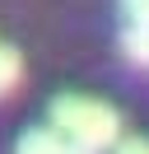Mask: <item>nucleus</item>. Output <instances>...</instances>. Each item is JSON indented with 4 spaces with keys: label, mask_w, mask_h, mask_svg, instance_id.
Returning a JSON list of instances; mask_svg holds the SVG:
<instances>
[{
    "label": "nucleus",
    "mask_w": 149,
    "mask_h": 154,
    "mask_svg": "<svg viewBox=\"0 0 149 154\" xmlns=\"http://www.w3.org/2000/svg\"><path fill=\"white\" fill-rule=\"evenodd\" d=\"M121 23H149V0H121Z\"/></svg>",
    "instance_id": "39448f33"
},
{
    "label": "nucleus",
    "mask_w": 149,
    "mask_h": 154,
    "mask_svg": "<svg viewBox=\"0 0 149 154\" xmlns=\"http://www.w3.org/2000/svg\"><path fill=\"white\" fill-rule=\"evenodd\" d=\"M51 126L79 149H117L121 145V112L89 94H61L51 103Z\"/></svg>",
    "instance_id": "f257e3e1"
},
{
    "label": "nucleus",
    "mask_w": 149,
    "mask_h": 154,
    "mask_svg": "<svg viewBox=\"0 0 149 154\" xmlns=\"http://www.w3.org/2000/svg\"><path fill=\"white\" fill-rule=\"evenodd\" d=\"M65 154H93V149H79V145H65Z\"/></svg>",
    "instance_id": "0eeeda50"
},
{
    "label": "nucleus",
    "mask_w": 149,
    "mask_h": 154,
    "mask_svg": "<svg viewBox=\"0 0 149 154\" xmlns=\"http://www.w3.org/2000/svg\"><path fill=\"white\" fill-rule=\"evenodd\" d=\"M65 145H70V140H65L51 122H47V126H28V131L19 135L14 154H65Z\"/></svg>",
    "instance_id": "f03ea898"
},
{
    "label": "nucleus",
    "mask_w": 149,
    "mask_h": 154,
    "mask_svg": "<svg viewBox=\"0 0 149 154\" xmlns=\"http://www.w3.org/2000/svg\"><path fill=\"white\" fill-rule=\"evenodd\" d=\"M19 75H23V61H19L14 47H0V98L9 94V89L19 84Z\"/></svg>",
    "instance_id": "20e7f679"
},
{
    "label": "nucleus",
    "mask_w": 149,
    "mask_h": 154,
    "mask_svg": "<svg viewBox=\"0 0 149 154\" xmlns=\"http://www.w3.org/2000/svg\"><path fill=\"white\" fill-rule=\"evenodd\" d=\"M121 56L149 66V23H121Z\"/></svg>",
    "instance_id": "7ed1b4c3"
},
{
    "label": "nucleus",
    "mask_w": 149,
    "mask_h": 154,
    "mask_svg": "<svg viewBox=\"0 0 149 154\" xmlns=\"http://www.w3.org/2000/svg\"><path fill=\"white\" fill-rule=\"evenodd\" d=\"M117 154H149V140H121Z\"/></svg>",
    "instance_id": "423d86ee"
}]
</instances>
